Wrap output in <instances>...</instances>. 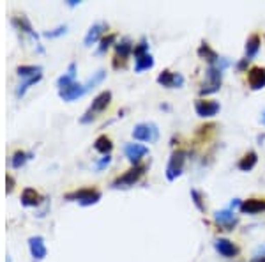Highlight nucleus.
Returning <instances> with one entry per match:
<instances>
[{
    "label": "nucleus",
    "mask_w": 265,
    "mask_h": 262,
    "mask_svg": "<svg viewBox=\"0 0 265 262\" xmlns=\"http://www.w3.org/2000/svg\"><path fill=\"white\" fill-rule=\"evenodd\" d=\"M145 170H147V165L140 163V165H134L129 170H126L122 175H119L113 182H111V188L113 190H128L131 186L136 185L141 177H143Z\"/></svg>",
    "instance_id": "f257e3e1"
},
{
    "label": "nucleus",
    "mask_w": 265,
    "mask_h": 262,
    "mask_svg": "<svg viewBox=\"0 0 265 262\" xmlns=\"http://www.w3.org/2000/svg\"><path fill=\"white\" fill-rule=\"evenodd\" d=\"M158 84L166 89H179L184 85V76L181 73H173L170 69H165L158 74Z\"/></svg>",
    "instance_id": "9d476101"
},
{
    "label": "nucleus",
    "mask_w": 265,
    "mask_h": 262,
    "mask_svg": "<svg viewBox=\"0 0 265 262\" xmlns=\"http://www.w3.org/2000/svg\"><path fill=\"white\" fill-rule=\"evenodd\" d=\"M219 110H221V104H219V101L203 99V98L195 101V112H196V115L201 117V119L214 117V115L219 114Z\"/></svg>",
    "instance_id": "6e6552de"
},
{
    "label": "nucleus",
    "mask_w": 265,
    "mask_h": 262,
    "mask_svg": "<svg viewBox=\"0 0 265 262\" xmlns=\"http://www.w3.org/2000/svg\"><path fill=\"white\" fill-rule=\"evenodd\" d=\"M110 103H111V92L110 91L99 92V94L92 99V104L89 107V110L81 115L80 122L81 124H89V122H92L101 114V112H104L108 107H110Z\"/></svg>",
    "instance_id": "f03ea898"
},
{
    "label": "nucleus",
    "mask_w": 265,
    "mask_h": 262,
    "mask_svg": "<svg viewBox=\"0 0 265 262\" xmlns=\"http://www.w3.org/2000/svg\"><path fill=\"white\" fill-rule=\"evenodd\" d=\"M41 78H43V74H39V76H34V78H28V80H23V84H20L16 87V96H18V98H21V96L27 92V89L31 87V85L37 84V82H41Z\"/></svg>",
    "instance_id": "c756f323"
},
{
    "label": "nucleus",
    "mask_w": 265,
    "mask_h": 262,
    "mask_svg": "<svg viewBox=\"0 0 265 262\" xmlns=\"http://www.w3.org/2000/svg\"><path fill=\"white\" fill-rule=\"evenodd\" d=\"M223 84V69H219L218 66H209L207 71H205V82L201 84L200 94L201 96H209L214 94L221 89Z\"/></svg>",
    "instance_id": "7ed1b4c3"
},
{
    "label": "nucleus",
    "mask_w": 265,
    "mask_h": 262,
    "mask_svg": "<svg viewBox=\"0 0 265 262\" xmlns=\"http://www.w3.org/2000/svg\"><path fill=\"white\" fill-rule=\"evenodd\" d=\"M248 84L251 91H262L265 87V67L253 66L248 71Z\"/></svg>",
    "instance_id": "4468645a"
},
{
    "label": "nucleus",
    "mask_w": 265,
    "mask_h": 262,
    "mask_svg": "<svg viewBox=\"0 0 265 262\" xmlns=\"http://www.w3.org/2000/svg\"><path fill=\"white\" fill-rule=\"evenodd\" d=\"M251 262H265V255H256Z\"/></svg>",
    "instance_id": "4c0bfd02"
},
{
    "label": "nucleus",
    "mask_w": 265,
    "mask_h": 262,
    "mask_svg": "<svg viewBox=\"0 0 265 262\" xmlns=\"http://www.w3.org/2000/svg\"><path fill=\"white\" fill-rule=\"evenodd\" d=\"M108 31V23H104V21H98V23H94L91 29L85 34V39H83V44L85 46H92V44H96L98 41L103 39V34Z\"/></svg>",
    "instance_id": "2eb2a0df"
},
{
    "label": "nucleus",
    "mask_w": 265,
    "mask_h": 262,
    "mask_svg": "<svg viewBox=\"0 0 265 262\" xmlns=\"http://www.w3.org/2000/svg\"><path fill=\"white\" fill-rule=\"evenodd\" d=\"M14 185H16V182H14V177H13L11 174H7V175H6V192H7V193H13Z\"/></svg>",
    "instance_id": "f704fd0d"
},
{
    "label": "nucleus",
    "mask_w": 265,
    "mask_h": 262,
    "mask_svg": "<svg viewBox=\"0 0 265 262\" xmlns=\"http://www.w3.org/2000/svg\"><path fill=\"white\" fill-rule=\"evenodd\" d=\"M214 220H216V223H218L219 227H223L225 230H233V227L239 223V216L235 215V211L230 207L221 209V211H216Z\"/></svg>",
    "instance_id": "1a4fd4ad"
},
{
    "label": "nucleus",
    "mask_w": 265,
    "mask_h": 262,
    "mask_svg": "<svg viewBox=\"0 0 265 262\" xmlns=\"http://www.w3.org/2000/svg\"><path fill=\"white\" fill-rule=\"evenodd\" d=\"M186 156H188V152L182 151V149H177V151L171 152L170 162H168V165H166V179L168 181H175V179L182 175V172H184V165H186Z\"/></svg>",
    "instance_id": "423d86ee"
},
{
    "label": "nucleus",
    "mask_w": 265,
    "mask_h": 262,
    "mask_svg": "<svg viewBox=\"0 0 265 262\" xmlns=\"http://www.w3.org/2000/svg\"><path fill=\"white\" fill-rule=\"evenodd\" d=\"M214 248H216V252H218L221 257H225V259H233V257H237V253H239V246L226 238L216 239Z\"/></svg>",
    "instance_id": "ddd939ff"
},
{
    "label": "nucleus",
    "mask_w": 265,
    "mask_h": 262,
    "mask_svg": "<svg viewBox=\"0 0 265 262\" xmlns=\"http://www.w3.org/2000/svg\"><path fill=\"white\" fill-rule=\"evenodd\" d=\"M239 211L244 213V215H258V213H263L265 198H248V200H242Z\"/></svg>",
    "instance_id": "f3484780"
},
{
    "label": "nucleus",
    "mask_w": 265,
    "mask_h": 262,
    "mask_svg": "<svg viewBox=\"0 0 265 262\" xmlns=\"http://www.w3.org/2000/svg\"><path fill=\"white\" fill-rule=\"evenodd\" d=\"M76 71H78L76 62H71V64L67 66V71H66V73L62 74V76H58V80H57L58 91H62V89L69 87L71 84H74V82H76Z\"/></svg>",
    "instance_id": "aec40b11"
},
{
    "label": "nucleus",
    "mask_w": 265,
    "mask_h": 262,
    "mask_svg": "<svg viewBox=\"0 0 265 262\" xmlns=\"http://www.w3.org/2000/svg\"><path fill=\"white\" fill-rule=\"evenodd\" d=\"M67 32V25H61V27L53 29V31H46L43 34L44 37H48V39H55V37H61L64 36V34Z\"/></svg>",
    "instance_id": "473e14b6"
},
{
    "label": "nucleus",
    "mask_w": 265,
    "mask_h": 262,
    "mask_svg": "<svg viewBox=\"0 0 265 262\" xmlns=\"http://www.w3.org/2000/svg\"><path fill=\"white\" fill-rule=\"evenodd\" d=\"M16 74L20 78H25V80H28V78H34V76H39V74H43V67H41V66H18L16 67Z\"/></svg>",
    "instance_id": "a878e982"
},
{
    "label": "nucleus",
    "mask_w": 265,
    "mask_h": 262,
    "mask_svg": "<svg viewBox=\"0 0 265 262\" xmlns=\"http://www.w3.org/2000/svg\"><path fill=\"white\" fill-rule=\"evenodd\" d=\"M20 200H21V205H25V207H37V205L41 204V200H43V197L34 188H25L23 192H21Z\"/></svg>",
    "instance_id": "412c9836"
},
{
    "label": "nucleus",
    "mask_w": 265,
    "mask_h": 262,
    "mask_svg": "<svg viewBox=\"0 0 265 262\" xmlns=\"http://www.w3.org/2000/svg\"><path fill=\"white\" fill-rule=\"evenodd\" d=\"M152 67H154V57H152L151 54H145V55H141V57L134 59V71H136V73L152 69Z\"/></svg>",
    "instance_id": "393cba45"
},
{
    "label": "nucleus",
    "mask_w": 265,
    "mask_h": 262,
    "mask_svg": "<svg viewBox=\"0 0 265 262\" xmlns=\"http://www.w3.org/2000/svg\"><path fill=\"white\" fill-rule=\"evenodd\" d=\"M28 250H31V255L36 262L43 260L48 255V248L43 235H32V238H28Z\"/></svg>",
    "instance_id": "f8f14e48"
},
{
    "label": "nucleus",
    "mask_w": 265,
    "mask_h": 262,
    "mask_svg": "<svg viewBox=\"0 0 265 262\" xmlns=\"http://www.w3.org/2000/svg\"><path fill=\"white\" fill-rule=\"evenodd\" d=\"M85 94H87V89H85V84H80V82H74V84H71L69 87L58 91V96H61L64 101H67V103L76 101L78 98H81V96H85Z\"/></svg>",
    "instance_id": "dca6fc26"
},
{
    "label": "nucleus",
    "mask_w": 265,
    "mask_h": 262,
    "mask_svg": "<svg viewBox=\"0 0 265 262\" xmlns=\"http://www.w3.org/2000/svg\"><path fill=\"white\" fill-rule=\"evenodd\" d=\"M262 124L265 126V110H263V114H262Z\"/></svg>",
    "instance_id": "58836bf2"
},
{
    "label": "nucleus",
    "mask_w": 265,
    "mask_h": 262,
    "mask_svg": "<svg viewBox=\"0 0 265 262\" xmlns=\"http://www.w3.org/2000/svg\"><path fill=\"white\" fill-rule=\"evenodd\" d=\"M260 48H262V39H260L258 34H251V36L248 37V41H246V59L248 61H251V59H255L256 55H258Z\"/></svg>",
    "instance_id": "6ab92c4d"
},
{
    "label": "nucleus",
    "mask_w": 265,
    "mask_h": 262,
    "mask_svg": "<svg viewBox=\"0 0 265 262\" xmlns=\"http://www.w3.org/2000/svg\"><path fill=\"white\" fill-rule=\"evenodd\" d=\"M80 4V0H67V6L69 7H74V6H78Z\"/></svg>",
    "instance_id": "e433bc0d"
},
{
    "label": "nucleus",
    "mask_w": 265,
    "mask_h": 262,
    "mask_svg": "<svg viewBox=\"0 0 265 262\" xmlns=\"http://www.w3.org/2000/svg\"><path fill=\"white\" fill-rule=\"evenodd\" d=\"M111 163V156H103V158H99L98 162H96V170H103V168H106L108 165Z\"/></svg>",
    "instance_id": "72a5a7b5"
},
{
    "label": "nucleus",
    "mask_w": 265,
    "mask_h": 262,
    "mask_svg": "<svg viewBox=\"0 0 265 262\" xmlns=\"http://www.w3.org/2000/svg\"><path fill=\"white\" fill-rule=\"evenodd\" d=\"M256 163H258V154H256L255 151H248L241 160H239L237 167H239V170H242V172H251L253 168L256 167Z\"/></svg>",
    "instance_id": "5701e85b"
},
{
    "label": "nucleus",
    "mask_w": 265,
    "mask_h": 262,
    "mask_svg": "<svg viewBox=\"0 0 265 262\" xmlns=\"http://www.w3.org/2000/svg\"><path fill=\"white\" fill-rule=\"evenodd\" d=\"M31 158H32V152L16 151L13 156H11V167H13V168H21Z\"/></svg>",
    "instance_id": "bb28decb"
},
{
    "label": "nucleus",
    "mask_w": 265,
    "mask_h": 262,
    "mask_svg": "<svg viewBox=\"0 0 265 262\" xmlns=\"http://www.w3.org/2000/svg\"><path fill=\"white\" fill-rule=\"evenodd\" d=\"M145 54H151V51H149V43H147V39H145V37H141L140 43L134 44L133 55H134V59H136V57H141V55H145Z\"/></svg>",
    "instance_id": "7c9ffc66"
},
{
    "label": "nucleus",
    "mask_w": 265,
    "mask_h": 262,
    "mask_svg": "<svg viewBox=\"0 0 265 262\" xmlns=\"http://www.w3.org/2000/svg\"><path fill=\"white\" fill-rule=\"evenodd\" d=\"M66 200L69 202H78L83 207H89V205H94L101 200V192L96 188H80L74 190V192H69L64 195Z\"/></svg>",
    "instance_id": "20e7f679"
},
{
    "label": "nucleus",
    "mask_w": 265,
    "mask_h": 262,
    "mask_svg": "<svg viewBox=\"0 0 265 262\" xmlns=\"http://www.w3.org/2000/svg\"><path fill=\"white\" fill-rule=\"evenodd\" d=\"M124 154H126V158H128V162L134 167V165H140L141 160L149 154V149L141 144H126Z\"/></svg>",
    "instance_id": "9b49d317"
},
{
    "label": "nucleus",
    "mask_w": 265,
    "mask_h": 262,
    "mask_svg": "<svg viewBox=\"0 0 265 262\" xmlns=\"http://www.w3.org/2000/svg\"><path fill=\"white\" fill-rule=\"evenodd\" d=\"M133 138L145 144H154L159 140V128L156 122H138L133 128Z\"/></svg>",
    "instance_id": "39448f33"
},
{
    "label": "nucleus",
    "mask_w": 265,
    "mask_h": 262,
    "mask_svg": "<svg viewBox=\"0 0 265 262\" xmlns=\"http://www.w3.org/2000/svg\"><path fill=\"white\" fill-rule=\"evenodd\" d=\"M104 78H106V71H104V69L96 71V73L92 74V76L89 78L87 82H85V89H87V92H89V91H92V89H94L96 85H99L101 82L104 80Z\"/></svg>",
    "instance_id": "cd10ccee"
},
{
    "label": "nucleus",
    "mask_w": 265,
    "mask_h": 262,
    "mask_svg": "<svg viewBox=\"0 0 265 262\" xmlns=\"http://www.w3.org/2000/svg\"><path fill=\"white\" fill-rule=\"evenodd\" d=\"M248 62H249V61H248L246 57L242 59V61H239V62H237V69H239V71H244L246 67H248Z\"/></svg>",
    "instance_id": "c9c22d12"
},
{
    "label": "nucleus",
    "mask_w": 265,
    "mask_h": 262,
    "mask_svg": "<svg viewBox=\"0 0 265 262\" xmlns=\"http://www.w3.org/2000/svg\"><path fill=\"white\" fill-rule=\"evenodd\" d=\"M134 50V43L129 37H122L121 41H119L117 44H115V57H113V62H111V66L115 67V69H119V67H124L126 62H128V57L133 54Z\"/></svg>",
    "instance_id": "0eeeda50"
},
{
    "label": "nucleus",
    "mask_w": 265,
    "mask_h": 262,
    "mask_svg": "<svg viewBox=\"0 0 265 262\" xmlns=\"http://www.w3.org/2000/svg\"><path fill=\"white\" fill-rule=\"evenodd\" d=\"M94 149L98 152H101L103 156H108L111 152V149H113V142H111V138L106 137V135H99L94 142Z\"/></svg>",
    "instance_id": "b1692460"
},
{
    "label": "nucleus",
    "mask_w": 265,
    "mask_h": 262,
    "mask_svg": "<svg viewBox=\"0 0 265 262\" xmlns=\"http://www.w3.org/2000/svg\"><path fill=\"white\" fill-rule=\"evenodd\" d=\"M115 41H117V34H106V36H104L103 39L99 41L98 54H104V51H106L108 48L111 46V44H117Z\"/></svg>",
    "instance_id": "c85d7f7f"
},
{
    "label": "nucleus",
    "mask_w": 265,
    "mask_h": 262,
    "mask_svg": "<svg viewBox=\"0 0 265 262\" xmlns=\"http://www.w3.org/2000/svg\"><path fill=\"white\" fill-rule=\"evenodd\" d=\"M191 198H193V204L196 205V209L201 213H205V202H203V195L198 192V190H191Z\"/></svg>",
    "instance_id": "2f4dec72"
},
{
    "label": "nucleus",
    "mask_w": 265,
    "mask_h": 262,
    "mask_svg": "<svg viewBox=\"0 0 265 262\" xmlns=\"http://www.w3.org/2000/svg\"><path fill=\"white\" fill-rule=\"evenodd\" d=\"M198 57L203 59V61L207 62L209 66H216V64H218L219 59H221L218 55V51H216L209 43H205V41L198 46Z\"/></svg>",
    "instance_id": "a211bd4d"
},
{
    "label": "nucleus",
    "mask_w": 265,
    "mask_h": 262,
    "mask_svg": "<svg viewBox=\"0 0 265 262\" xmlns=\"http://www.w3.org/2000/svg\"><path fill=\"white\" fill-rule=\"evenodd\" d=\"M11 23L14 25V27L18 29V31L28 34V36H32L34 39L37 41V34L36 31H34V27L31 25V21H28L27 16H23V14H18V16H13V20H11Z\"/></svg>",
    "instance_id": "4be33fe9"
}]
</instances>
